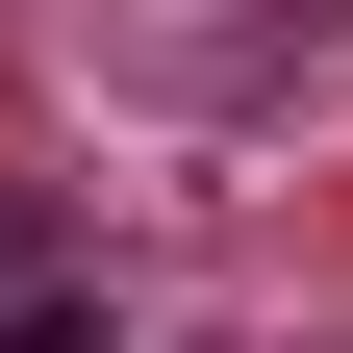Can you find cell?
<instances>
[{
    "label": "cell",
    "instance_id": "cell-2",
    "mask_svg": "<svg viewBox=\"0 0 353 353\" xmlns=\"http://www.w3.org/2000/svg\"><path fill=\"white\" fill-rule=\"evenodd\" d=\"M51 252H76V228H51V176H0V278H51Z\"/></svg>",
    "mask_w": 353,
    "mask_h": 353
},
{
    "label": "cell",
    "instance_id": "cell-1",
    "mask_svg": "<svg viewBox=\"0 0 353 353\" xmlns=\"http://www.w3.org/2000/svg\"><path fill=\"white\" fill-rule=\"evenodd\" d=\"M0 353H126V328H101L76 278H0Z\"/></svg>",
    "mask_w": 353,
    "mask_h": 353
}]
</instances>
